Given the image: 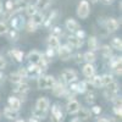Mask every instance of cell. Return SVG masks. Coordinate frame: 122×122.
Returning <instances> with one entry per match:
<instances>
[{
	"label": "cell",
	"mask_w": 122,
	"mask_h": 122,
	"mask_svg": "<svg viewBox=\"0 0 122 122\" xmlns=\"http://www.w3.org/2000/svg\"><path fill=\"white\" fill-rule=\"evenodd\" d=\"M38 88L39 89H49L53 88L55 84V78L53 76H40L38 78Z\"/></svg>",
	"instance_id": "1"
},
{
	"label": "cell",
	"mask_w": 122,
	"mask_h": 122,
	"mask_svg": "<svg viewBox=\"0 0 122 122\" xmlns=\"http://www.w3.org/2000/svg\"><path fill=\"white\" fill-rule=\"evenodd\" d=\"M90 12L89 10V4L87 0H82L78 5V9H77V15L81 17V18H87L88 15Z\"/></svg>",
	"instance_id": "2"
},
{
	"label": "cell",
	"mask_w": 122,
	"mask_h": 122,
	"mask_svg": "<svg viewBox=\"0 0 122 122\" xmlns=\"http://www.w3.org/2000/svg\"><path fill=\"white\" fill-rule=\"evenodd\" d=\"M64 121V114L61 111V107L59 104H54L51 107V122H62Z\"/></svg>",
	"instance_id": "3"
},
{
	"label": "cell",
	"mask_w": 122,
	"mask_h": 122,
	"mask_svg": "<svg viewBox=\"0 0 122 122\" xmlns=\"http://www.w3.org/2000/svg\"><path fill=\"white\" fill-rule=\"evenodd\" d=\"M61 76H62L64 82H66V83H72L77 79V73L72 70H65L64 72L61 73Z\"/></svg>",
	"instance_id": "4"
},
{
	"label": "cell",
	"mask_w": 122,
	"mask_h": 122,
	"mask_svg": "<svg viewBox=\"0 0 122 122\" xmlns=\"http://www.w3.org/2000/svg\"><path fill=\"white\" fill-rule=\"evenodd\" d=\"M71 53H72V49L68 45H64V46H59V56L61 60H68L71 57Z\"/></svg>",
	"instance_id": "5"
},
{
	"label": "cell",
	"mask_w": 122,
	"mask_h": 122,
	"mask_svg": "<svg viewBox=\"0 0 122 122\" xmlns=\"http://www.w3.org/2000/svg\"><path fill=\"white\" fill-rule=\"evenodd\" d=\"M79 107H81V105H79L78 101H77V100H73V99H71V100L68 101V104H67L66 110H67L68 114L73 115V114H77V111L79 110Z\"/></svg>",
	"instance_id": "6"
},
{
	"label": "cell",
	"mask_w": 122,
	"mask_h": 122,
	"mask_svg": "<svg viewBox=\"0 0 122 122\" xmlns=\"http://www.w3.org/2000/svg\"><path fill=\"white\" fill-rule=\"evenodd\" d=\"M65 25H66V28H67L68 30H71V32H77V30L81 29L79 23L76 21V20H73V18H68Z\"/></svg>",
	"instance_id": "7"
},
{
	"label": "cell",
	"mask_w": 122,
	"mask_h": 122,
	"mask_svg": "<svg viewBox=\"0 0 122 122\" xmlns=\"http://www.w3.org/2000/svg\"><path fill=\"white\" fill-rule=\"evenodd\" d=\"M7 103H9V107H11L15 111H18L20 109H21V100H20L18 98H16V97H10Z\"/></svg>",
	"instance_id": "8"
},
{
	"label": "cell",
	"mask_w": 122,
	"mask_h": 122,
	"mask_svg": "<svg viewBox=\"0 0 122 122\" xmlns=\"http://www.w3.org/2000/svg\"><path fill=\"white\" fill-rule=\"evenodd\" d=\"M49 100L46 99V98H44V97H42V98H39L38 100H37V104H36V107L37 109H39V110H43V111H48V109H49Z\"/></svg>",
	"instance_id": "9"
},
{
	"label": "cell",
	"mask_w": 122,
	"mask_h": 122,
	"mask_svg": "<svg viewBox=\"0 0 122 122\" xmlns=\"http://www.w3.org/2000/svg\"><path fill=\"white\" fill-rule=\"evenodd\" d=\"M65 92H66V87L62 84V83H55L54 87H53V94L56 95V97H61V95H64L65 94Z\"/></svg>",
	"instance_id": "10"
},
{
	"label": "cell",
	"mask_w": 122,
	"mask_h": 122,
	"mask_svg": "<svg viewBox=\"0 0 122 122\" xmlns=\"http://www.w3.org/2000/svg\"><path fill=\"white\" fill-rule=\"evenodd\" d=\"M28 92H29V86L27 83H23V82L18 83V86L15 88V93H17L20 95H25V94L28 93Z\"/></svg>",
	"instance_id": "11"
},
{
	"label": "cell",
	"mask_w": 122,
	"mask_h": 122,
	"mask_svg": "<svg viewBox=\"0 0 122 122\" xmlns=\"http://www.w3.org/2000/svg\"><path fill=\"white\" fill-rule=\"evenodd\" d=\"M4 116L7 118V120H16L18 117V114H17V111L12 110L11 107H5L4 109Z\"/></svg>",
	"instance_id": "12"
},
{
	"label": "cell",
	"mask_w": 122,
	"mask_h": 122,
	"mask_svg": "<svg viewBox=\"0 0 122 122\" xmlns=\"http://www.w3.org/2000/svg\"><path fill=\"white\" fill-rule=\"evenodd\" d=\"M42 59V55H40V53H38V51H30L29 54H28V60H29V62L30 64H33V65H37L38 62H39V60Z\"/></svg>",
	"instance_id": "13"
},
{
	"label": "cell",
	"mask_w": 122,
	"mask_h": 122,
	"mask_svg": "<svg viewBox=\"0 0 122 122\" xmlns=\"http://www.w3.org/2000/svg\"><path fill=\"white\" fill-rule=\"evenodd\" d=\"M68 43L71 44V46L79 48V46H82V44H83V39L78 38L77 36H72V37H68Z\"/></svg>",
	"instance_id": "14"
},
{
	"label": "cell",
	"mask_w": 122,
	"mask_h": 122,
	"mask_svg": "<svg viewBox=\"0 0 122 122\" xmlns=\"http://www.w3.org/2000/svg\"><path fill=\"white\" fill-rule=\"evenodd\" d=\"M106 28L109 32H115V30L118 28V22L115 18H109L106 22Z\"/></svg>",
	"instance_id": "15"
},
{
	"label": "cell",
	"mask_w": 122,
	"mask_h": 122,
	"mask_svg": "<svg viewBox=\"0 0 122 122\" xmlns=\"http://www.w3.org/2000/svg\"><path fill=\"white\" fill-rule=\"evenodd\" d=\"M78 114V117L81 118V121H84V120H88L90 117V111L86 107H79V110L77 111Z\"/></svg>",
	"instance_id": "16"
},
{
	"label": "cell",
	"mask_w": 122,
	"mask_h": 122,
	"mask_svg": "<svg viewBox=\"0 0 122 122\" xmlns=\"http://www.w3.org/2000/svg\"><path fill=\"white\" fill-rule=\"evenodd\" d=\"M26 7H27V3H26V0H16V1H14L12 12H15V11H20V10L26 9Z\"/></svg>",
	"instance_id": "17"
},
{
	"label": "cell",
	"mask_w": 122,
	"mask_h": 122,
	"mask_svg": "<svg viewBox=\"0 0 122 122\" xmlns=\"http://www.w3.org/2000/svg\"><path fill=\"white\" fill-rule=\"evenodd\" d=\"M48 44H49L50 49H59V46H60V42H59L57 37H54V36H51L48 39Z\"/></svg>",
	"instance_id": "18"
},
{
	"label": "cell",
	"mask_w": 122,
	"mask_h": 122,
	"mask_svg": "<svg viewBox=\"0 0 122 122\" xmlns=\"http://www.w3.org/2000/svg\"><path fill=\"white\" fill-rule=\"evenodd\" d=\"M94 72H95V70H94V67H93V65L92 64H87L84 67H83V75L86 76V77H92L94 75Z\"/></svg>",
	"instance_id": "19"
},
{
	"label": "cell",
	"mask_w": 122,
	"mask_h": 122,
	"mask_svg": "<svg viewBox=\"0 0 122 122\" xmlns=\"http://www.w3.org/2000/svg\"><path fill=\"white\" fill-rule=\"evenodd\" d=\"M32 115H33V117L34 118H37V120H43V118H45L46 117V111H43V110H39V109H34L33 111H32Z\"/></svg>",
	"instance_id": "20"
},
{
	"label": "cell",
	"mask_w": 122,
	"mask_h": 122,
	"mask_svg": "<svg viewBox=\"0 0 122 122\" xmlns=\"http://www.w3.org/2000/svg\"><path fill=\"white\" fill-rule=\"evenodd\" d=\"M90 78V84L93 86V87H97V88H100V87H103V83H101V77L100 76H92L89 77Z\"/></svg>",
	"instance_id": "21"
},
{
	"label": "cell",
	"mask_w": 122,
	"mask_h": 122,
	"mask_svg": "<svg viewBox=\"0 0 122 122\" xmlns=\"http://www.w3.org/2000/svg\"><path fill=\"white\" fill-rule=\"evenodd\" d=\"M116 60L112 62V70L116 72V75H118V76H121V67H122V65H121V57H115Z\"/></svg>",
	"instance_id": "22"
},
{
	"label": "cell",
	"mask_w": 122,
	"mask_h": 122,
	"mask_svg": "<svg viewBox=\"0 0 122 122\" xmlns=\"http://www.w3.org/2000/svg\"><path fill=\"white\" fill-rule=\"evenodd\" d=\"M11 25H12V28L18 30V28L23 25V18L21 17H15V18H11Z\"/></svg>",
	"instance_id": "23"
},
{
	"label": "cell",
	"mask_w": 122,
	"mask_h": 122,
	"mask_svg": "<svg viewBox=\"0 0 122 122\" xmlns=\"http://www.w3.org/2000/svg\"><path fill=\"white\" fill-rule=\"evenodd\" d=\"M32 21L38 26V25H42L43 21H44V16L43 14H40V12H36L33 16H32Z\"/></svg>",
	"instance_id": "24"
},
{
	"label": "cell",
	"mask_w": 122,
	"mask_h": 122,
	"mask_svg": "<svg viewBox=\"0 0 122 122\" xmlns=\"http://www.w3.org/2000/svg\"><path fill=\"white\" fill-rule=\"evenodd\" d=\"M88 46H89V49L92 50V51H94V50L98 49V40H97L95 37H90V38H89V40H88Z\"/></svg>",
	"instance_id": "25"
},
{
	"label": "cell",
	"mask_w": 122,
	"mask_h": 122,
	"mask_svg": "<svg viewBox=\"0 0 122 122\" xmlns=\"http://www.w3.org/2000/svg\"><path fill=\"white\" fill-rule=\"evenodd\" d=\"M83 60H86L88 64H92V62H94L95 61V55L93 51H88L83 55Z\"/></svg>",
	"instance_id": "26"
},
{
	"label": "cell",
	"mask_w": 122,
	"mask_h": 122,
	"mask_svg": "<svg viewBox=\"0 0 122 122\" xmlns=\"http://www.w3.org/2000/svg\"><path fill=\"white\" fill-rule=\"evenodd\" d=\"M11 55L16 59V61H18V62H21V61L23 60V53L21 51V50H17V49L12 50V51H11Z\"/></svg>",
	"instance_id": "27"
},
{
	"label": "cell",
	"mask_w": 122,
	"mask_h": 122,
	"mask_svg": "<svg viewBox=\"0 0 122 122\" xmlns=\"http://www.w3.org/2000/svg\"><path fill=\"white\" fill-rule=\"evenodd\" d=\"M49 4H50V0H38L36 7L39 9V10H44L49 6Z\"/></svg>",
	"instance_id": "28"
},
{
	"label": "cell",
	"mask_w": 122,
	"mask_h": 122,
	"mask_svg": "<svg viewBox=\"0 0 122 122\" xmlns=\"http://www.w3.org/2000/svg\"><path fill=\"white\" fill-rule=\"evenodd\" d=\"M22 77L21 76H20L17 72L16 73H11V75H10V81H11V82L12 83H16V84H18V83H21L22 82Z\"/></svg>",
	"instance_id": "29"
},
{
	"label": "cell",
	"mask_w": 122,
	"mask_h": 122,
	"mask_svg": "<svg viewBox=\"0 0 122 122\" xmlns=\"http://www.w3.org/2000/svg\"><path fill=\"white\" fill-rule=\"evenodd\" d=\"M114 81L112 76L111 75H104V76H101V83H103V87L107 86L109 83H111Z\"/></svg>",
	"instance_id": "30"
},
{
	"label": "cell",
	"mask_w": 122,
	"mask_h": 122,
	"mask_svg": "<svg viewBox=\"0 0 122 122\" xmlns=\"http://www.w3.org/2000/svg\"><path fill=\"white\" fill-rule=\"evenodd\" d=\"M86 90H87L86 82H79L76 84V93H84Z\"/></svg>",
	"instance_id": "31"
},
{
	"label": "cell",
	"mask_w": 122,
	"mask_h": 122,
	"mask_svg": "<svg viewBox=\"0 0 122 122\" xmlns=\"http://www.w3.org/2000/svg\"><path fill=\"white\" fill-rule=\"evenodd\" d=\"M111 46L116 50H121L122 48V43H121V39L120 38H114L112 42H111Z\"/></svg>",
	"instance_id": "32"
},
{
	"label": "cell",
	"mask_w": 122,
	"mask_h": 122,
	"mask_svg": "<svg viewBox=\"0 0 122 122\" xmlns=\"http://www.w3.org/2000/svg\"><path fill=\"white\" fill-rule=\"evenodd\" d=\"M26 10H27V15H28V16H33V15L37 12V7H36V5H27Z\"/></svg>",
	"instance_id": "33"
},
{
	"label": "cell",
	"mask_w": 122,
	"mask_h": 122,
	"mask_svg": "<svg viewBox=\"0 0 122 122\" xmlns=\"http://www.w3.org/2000/svg\"><path fill=\"white\" fill-rule=\"evenodd\" d=\"M101 53H103V55L105 57H110L111 56V49H110V46L104 45L103 48H101Z\"/></svg>",
	"instance_id": "34"
},
{
	"label": "cell",
	"mask_w": 122,
	"mask_h": 122,
	"mask_svg": "<svg viewBox=\"0 0 122 122\" xmlns=\"http://www.w3.org/2000/svg\"><path fill=\"white\" fill-rule=\"evenodd\" d=\"M36 28H37V25L32 21V20H30V21L27 23V29H28V32H34Z\"/></svg>",
	"instance_id": "35"
},
{
	"label": "cell",
	"mask_w": 122,
	"mask_h": 122,
	"mask_svg": "<svg viewBox=\"0 0 122 122\" xmlns=\"http://www.w3.org/2000/svg\"><path fill=\"white\" fill-rule=\"evenodd\" d=\"M7 33V26L5 22H0V34Z\"/></svg>",
	"instance_id": "36"
},
{
	"label": "cell",
	"mask_w": 122,
	"mask_h": 122,
	"mask_svg": "<svg viewBox=\"0 0 122 122\" xmlns=\"http://www.w3.org/2000/svg\"><path fill=\"white\" fill-rule=\"evenodd\" d=\"M9 36H10V38H11L12 40H16V39L18 38V32H17L16 29H12L11 32L9 33Z\"/></svg>",
	"instance_id": "37"
},
{
	"label": "cell",
	"mask_w": 122,
	"mask_h": 122,
	"mask_svg": "<svg viewBox=\"0 0 122 122\" xmlns=\"http://www.w3.org/2000/svg\"><path fill=\"white\" fill-rule=\"evenodd\" d=\"M17 73L21 76L22 78H27V77H28V73H27V70H26V68H20Z\"/></svg>",
	"instance_id": "38"
},
{
	"label": "cell",
	"mask_w": 122,
	"mask_h": 122,
	"mask_svg": "<svg viewBox=\"0 0 122 122\" xmlns=\"http://www.w3.org/2000/svg\"><path fill=\"white\" fill-rule=\"evenodd\" d=\"M92 112H93L94 115H99L101 112V107L98 106V105H94L93 107H92Z\"/></svg>",
	"instance_id": "39"
},
{
	"label": "cell",
	"mask_w": 122,
	"mask_h": 122,
	"mask_svg": "<svg viewBox=\"0 0 122 122\" xmlns=\"http://www.w3.org/2000/svg\"><path fill=\"white\" fill-rule=\"evenodd\" d=\"M112 101H114L115 106H117V107H121V104H122V103H121V98H120V97H117V95H116V97L112 99Z\"/></svg>",
	"instance_id": "40"
},
{
	"label": "cell",
	"mask_w": 122,
	"mask_h": 122,
	"mask_svg": "<svg viewBox=\"0 0 122 122\" xmlns=\"http://www.w3.org/2000/svg\"><path fill=\"white\" fill-rule=\"evenodd\" d=\"M114 112L116 114V117H120V118H121V116H122V110H121V107L114 106Z\"/></svg>",
	"instance_id": "41"
},
{
	"label": "cell",
	"mask_w": 122,
	"mask_h": 122,
	"mask_svg": "<svg viewBox=\"0 0 122 122\" xmlns=\"http://www.w3.org/2000/svg\"><path fill=\"white\" fill-rule=\"evenodd\" d=\"M12 6H14L12 0H7V3H6V11H11L12 12Z\"/></svg>",
	"instance_id": "42"
},
{
	"label": "cell",
	"mask_w": 122,
	"mask_h": 122,
	"mask_svg": "<svg viewBox=\"0 0 122 122\" xmlns=\"http://www.w3.org/2000/svg\"><path fill=\"white\" fill-rule=\"evenodd\" d=\"M60 34H61V29H60L59 27H55L54 30H53V36H54V37H59Z\"/></svg>",
	"instance_id": "43"
},
{
	"label": "cell",
	"mask_w": 122,
	"mask_h": 122,
	"mask_svg": "<svg viewBox=\"0 0 122 122\" xmlns=\"http://www.w3.org/2000/svg\"><path fill=\"white\" fill-rule=\"evenodd\" d=\"M53 55H54V49H48V51H46V56H48V60L49 59H51L53 57Z\"/></svg>",
	"instance_id": "44"
},
{
	"label": "cell",
	"mask_w": 122,
	"mask_h": 122,
	"mask_svg": "<svg viewBox=\"0 0 122 122\" xmlns=\"http://www.w3.org/2000/svg\"><path fill=\"white\" fill-rule=\"evenodd\" d=\"M87 101H88V103H93V101H94V94H93V93H89V94H88Z\"/></svg>",
	"instance_id": "45"
},
{
	"label": "cell",
	"mask_w": 122,
	"mask_h": 122,
	"mask_svg": "<svg viewBox=\"0 0 122 122\" xmlns=\"http://www.w3.org/2000/svg\"><path fill=\"white\" fill-rule=\"evenodd\" d=\"M5 66H6V62H5V59H3L1 56H0V70H3V68H5Z\"/></svg>",
	"instance_id": "46"
},
{
	"label": "cell",
	"mask_w": 122,
	"mask_h": 122,
	"mask_svg": "<svg viewBox=\"0 0 122 122\" xmlns=\"http://www.w3.org/2000/svg\"><path fill=\"white\" fill-rule=\"evenodd\" d=\"M83 60V55H81V54H78L77 56H76V62H81V61Z\"/></svg>",
	"instance_id": "47"
},
{
	"label": "cell",
	"mask_w": 122,
	"mask_h": 122,
	"mask_svg": "<svg viewBox=\"0 0 122 122\" xmlns=\"http://www.w3.org/2000/svg\"><path fill=\"white\" fill-rule=\"evenodd\" d=\"M70 122H82V121H81V118H79V117H73Z\"/></svg>",
	"instance_id": "48"
},
{
	"label": "cell",
	"mask_w": 122,
	"mask_h": 122,
	"mask_svg": "<svg viewBox=\"0 0 122 122\" xmlns=\"http://www.w3.org/2000/svg\"><path fill=\"white\" fill-rule=\"evenodd\" d=\"M97 122H110V121H109L107 118H104V117H103V118H99Z\"/></svg>",
	"instance_id": "49"
},
{
	"label": "cell",
	"mask_w": 122,
	"mask_h": 122,
	"mask_svg": "<svg viewBox=\"0 0 122 122\" xmlns=\"http://www.w3.org/2000/svg\"><path fill=\"white\" fill-rule=\"evenodd\" d=\"M101 1H103L104 4H111V3L114 1V0H101Z\"/></svg>",
	"instance_id": "50"
},
{
	"label": "cell",
	"mask_w": 122,
	"mask_h": 122,
	"mask_svg": "<svg viewBox=\"0 0 122 122\" xmlns=\"http://www.w3.org/2000/svg\"><path fill=\"white\" fill-rule=\"evenodd\" d=\"M3 81H4V75H3V73H0V83H1Z\"/></svg>",
	"instance_id": "51"
},
{
	"label": "cell",
	"mask_w": 122,
	"mask_h": 122,
	"mask_svg": "<svg viewBox=\"0 0 122 122\" xmlns=\"http://www.w3.org/2000/svg\"><path fill=\"white\" fill-rule=\"evenodd\" d=\"M29 122H38V120H37V118H34V117H32V118L29 120Z\"/></svg>",
	"instance_id": "52"
},
{
	"label": "cell",
	"mask_w": 122,
	"mask_h": 122,
	"mask_svg": "<svg viewBox=\"0 0 122 122\" xmlns=\"http://www.w3.org/2000/svg\"><path fill=\"white\" fill-rule=\"evenodd\" d=\"M1 11H3V5H1V3H0V14H1Z\"/></svg>",
	"instance_id": "53"
},
{
	"label": "cell",
	"mask_w": 122,
	"mask_h": 122,
	"mask_svg": "<svg viewBox=\"0 0 122 122\" xmlns=\"http://www.w3.org/2000/svg\"><path fill=\"white\" fill-rule=\"evenodd\" d=\"M90 3H97V1H99V0H89Z\"/></svg>",
	"instance_id": "54"
},
{
	"label": "cell",
	"mask_w": 122,
	"mask_h": 122,
	"mask_svg": "<svg viewBox=\"0 0 122 122\" xmlns=\"http://www.w3.org/2000/svg\"><path fill=\"white\" fill-rule=\"evenodd\" d=\"M16 122H26V121H23V120H17Z\"/></svg>",
	"instance_id": "55"
}]
</instances>
